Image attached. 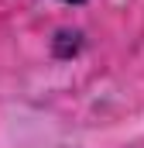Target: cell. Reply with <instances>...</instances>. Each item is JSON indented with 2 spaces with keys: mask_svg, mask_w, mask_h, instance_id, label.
I'll use <instances>...</instances> for the list:
<instances>
[{
  "mask_svg": "<svg viewBox=\"0 0 144 148\" xmlns=\"http://www.w3.org/2000/svg\"><path fill=\"white\" fill-rule=\"evenodd\" d=\"M65 3H82V0H65Z\"/></svg>",
  "mask_w": 144,
  "mask_h": 148,
  "instance_id": "obj_1",
  "label": "cell"
}]
</instances>
